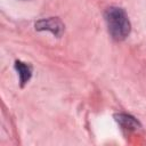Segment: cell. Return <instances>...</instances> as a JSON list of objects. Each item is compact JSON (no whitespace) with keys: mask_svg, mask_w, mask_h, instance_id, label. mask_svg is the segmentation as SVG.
Returning <instances> with one entry per match:
<instances>
[{"mask_svg":"<svg viewBox=\"0 0 146 146\" xmlns=\"http://www.w3.org/2000/svg\"><path fill=\"white\" fill-rule=\"evenodd\" d=\"M64 24L58 17H49L40 19L35 23V29L38 31H49L56 36H60L64 32Z\"/></svg>","mask_w":146,"mask_h":146,"instance_id":"7a4b0ae2","label":"cell"},{"mask_svg":"<svg viewBox=\"0 0 146 146\" xmlns=\"http://www.w3.org/2000/svg\"><path fill=\"white\" fill-rule=\"evenodd\" d=\"M114 119H115V121L120 124V127L123 128L124 130L135 131V130H137V129L140 128L139 121H138L136 117H133L132 115H130V114L119 113V114H115V115H114Z\"/></svg>","mask_w":146,"mask_h":146,"instance_id":"3957f363","label":"cell"},{"mask_svg":"<svg viewBox=\"0 0 146 146\" xmlns=\"http://www.w3.org/2000/svg\"><path fill=\"white\" fill-rule=\"evenodd\" d=\"M105 22L111 36L114 40H124L131 30L130 21L125 11L120 7H110L105 11Z\"/></svg>","mask_w":146,"mask_h":146,"instance_id":"6da1fadb","label":"cell"},{"mask_svg":"<svg viewBox=\"0 0 146 146\" xmlns=\"http://www.w3.org/2000/svg\"><path fill=\"white\" fill-rule=\"evenodd\" d=\"M15 70L17 71L18 75H19V82H21V87H24V84L31 79L32 76V66L30 64L23 63L21 60H16L15 62Z\"/></svg>","mask_w":146,"mask_h":146,"instance_id":"277c9868","label":"cell"}]
</instances>
